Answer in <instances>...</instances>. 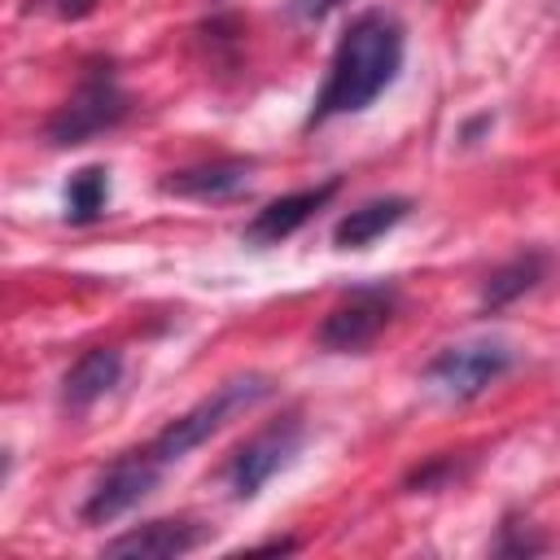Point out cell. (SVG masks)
I'll list each match as a JSON object with an SVG mask.
<instances>
[{"mask_svg": "<svg viewBox=\"0 0 560 560\" xmlns=\"http://www.w3.org/2000/svg\"><path fill=\"white\" fill-rule=\"evenodd\" d=\"M302 420L298 416H280V420H271L267 429H258L254 438H245L232 455H228V464H223V481H228V494L236 499V503H249L280 468H289L293 464V455L302 451Z\"/></svg>", "mask_w": 560, "mask_h": 560, "instance_id": "277c9868", "label": "cell"}, {"mask_svg": "<svg viewBox=\"0 0 560 560\" xmlns=\"http://www.w3.org/2000/svg\"><path fill=\"white\" fill-rule=\"evenodd\" d=\"M337 188H341V179H324V184H315V188L284 192V197L267 201V206L245 223L241 236H245L249 245H276V241H284V236H293L306 219H315V210H324V206L337 197Z\"/></svg>", "mask_w": 560, "mask_h": 560, "instance_id": "ba28073f", "label": "cell"}, {"mask_svg": "<svg viewBox=\"0 0 560 560\" xmlns=\"http://www.w3.org/2000/svg\"><path fill=\"white\" fill-rule=\"evenodd\" d=\"M109 201V171L105 166H83L66 184V223H96Z\"/></svg>", "mask_w": 560, "mask_h": 560, "instance_id": "5bb4252c", "label": "cell"}, {"mask_svg": "<svg viewBox=\"0 0 560 560\" xmlns=\"http://www.w3.org/2000/svg\"><path fill=\"white\" fill-rule=\"evenodd\" d=\"M118 376H122V350H114V346H92V350H83V354L70 363V372L61 376V402H66L70 411H83V407H92L96 398H105V394L118 385Z\"/></svg>", "mask_w": 560, "mask_h": 560, "instance_id": "8fae6325", "label": "cell"}, {"mask_svg": "<svg viewBox=\"0 0 560 560\" xmlns=\"http://www.w3.org/2000/svg\"><path fill=\"white\" fill-rule=\"evenodd\" d=\"M162 459L144 446V451H127L118 455L92 486V494L83 499V521L88 525H109L122 512H131L144 494H153V486L162 481Z\"/></svg>", "mask_w": 560, "mask_h": 560, "instance_id": "52a82bcc", "label": "cell"}, {"mask_svg": "<svg viewBox=\"0 0 560 560\" xmlns=\"http://www.w3.org/2000/svg\"><path fill=\"white\" fill-rule=\"evenodd\" d=\"M516 363L512 346L503 341H464V346H446L424 363V385H433L442 398L468 402L477 394H486L499 376H508Z\"/></svg>", "mask_w": 560, "mask_h": 560, "instance_id": "5b68a950", "label": "cell"}, {"mask_svg": "<svg viewBox=\"0 0 560 560\" xmlns=\"http://www.w3.org/2000/svg\"><path fill=\"white\" fill-rule=\"evenodd\" d=\"M210 538L206 525L197 521H149L136 525L118 538L105 542V556H136V560H171V556H188Z\"/></svg>", "mask_w": 560, "mask_h": 560, "instance_id": "9c48e42d", "label": "cell"}, {"mask_svg": "<svg viewBox=\"0 0 560 560\" xmlns=\"http://www.w3.org/2000/svg\"><path fill=\"white\" fill-rule=\"evenodd\" d=\"M52 18H61V22H79V18H88L92 9H96V0H39Z\"/></svg>", "mask_w": 560, "mask_h": 560, "instance_id": "e0dca14e", "label": "cell"}, {"mask_svg": "<svg viewBox=\"0 0 560 560\" xmlns=\"http://www.w3.org/2000/svg\"><path fill=\"white\" fill-rule=\"evenodd\" d=\"M346 0H289V9L302 18V22H324L332 9H341Z\"/></svg>", "mask_w": 560, "mask_h": 560, "instance_id": "ac0fdd59", "label": "cell"}, {"mask_svg": "<svg viewBox=\"0 0 560 560\" xmlns=\"http://www.w3.org/2000/svg\"><path fill=\"white\" fill-rule=\"evenodd\" d=\"M271 376H262V372H245V376H232V381H223L214 394H206L197 407H188L184 416H175L153 442H149V451L162 459V464H175V459H184L188 451H197L201 442H210L223 424H232L236 416H245V411H254L262 398H271Z\"/></svg>", "mask_w": 560, "mask_h": 560, "instance_id": "7a4b0ae2", "label": "cell"}, {"mask_svg": "<svg viewBox=\"0 0 560 560\" xmlns=\"http://www.w3.org/2000/svg\"><path fill=\"white\" fill-rule=\"evenodd\" d=\"M547 267H551V258H547L542 249H521V254H512L508 262H499V267L486 276V284H481V306H486V311H499V306L525 298L529 289H538V280L547 276Z\"/></svg>", "mask_w": 560, "mask_h": 560, "instance_id": "4fadbf2b", "label": "cell"}, {"mask_svg": "<svg viewBox=\"0 0 560 560\" xmlns=\"http://www.w3.org/2000/svg\"><path fill=\"white\" fill-rule=\"evenodd\" d=\"M538 551H547V542L542 538H529V534H516L512 521L503 525V534L494 542V556H538Z\"/></svg>", "mask_w": 560, "mask_h": 560, "instance_id": "2e32d148", "label": "cell"}, {"mask_svg": "<svg viewBox=\"0 0 560 560\" xmlns=\"http://www.w3.org/2000/svg\"><path fill=\"white\" fill-rule=\"evenodd\" d=\"M258 551H298V542L293 538H267V542H258Z\"/></svg>", "mask_w": 560, "mask_h": 560, "instance_id": "d6986e66", "label": "cell"}, {"mask_svg": "<svg viewBox=\"0 0 560 560\" xmlns=\"http://www.w3.org/2000/svg\"><path fill=\"white\" fill-rule=\"evenodd\" d=\"M249 171H254V162L223 158V162H201V166L171 171L158 188L171 192V197H192V201H228V197L249 188Z\"/></svg>", "mask_w": 560, "mask_h": 560, "instance_id": "30bf717a", "label": "cell"}, {"mask_svg": "<svg viewBox=\"0 0 560 560\" xmlns=\"http://www.w3.org/2000/svg\"><path fill=\"white\" fill-rule=\"evenodd\" d=\"M451 477H459V464L446 459V455H438V459H429L424 468H416V472L407 477V490H438V486H446Z\"/></svg>", "mask_w": 560, "mask_h": 560, "instance_id": "9a60e30c", "label": "cell"}, {"mask_svg": "<svg viewBox=\"0 0 560 560\" xmlns=\"http://www.w3.org/2000/svg\"><path fill=\"white\" fill-rule=\"evenodd\" d=\"M389 319H394V289L389 284H363L319 319L315 341L324 350H337V354H359L385 332Z\"/></svg>", "mask_w": 560, "mask_h": 560, "instance_id": "8992f818", "label": "cell"}, {"mask_svg": "<svg viewBox=\"0 0 560 560\" xmlns=\"http://www.w3.org/2000/svg\"><path fill=\"white\" fill-rule=\"evenodd\" d=\"M127 109H131V101H127V92L118 88L114 70H109V66H92V70L79 79V88L70 92V101H61L57 114L44 122V136H48V144H57V149L88 144L92 136L114 131V127L127 118Z\"/></svg>", "mask_w": 560, "mask_h": 560, "instance_id": "3957f363", "label": "cell"}, {"mask_svg": "<svg viewBox=\"0 0 560 560\" xmlns=\"http://www.w3.org/2000/svg\"><path fill=\"white\" fill-rule=\"evenodd\" d=\"M407 210H411L407 197H376V201H363V206H354L350 214L337 219L332 241H337V249H363V245H372L376 236H385L389 228H398V223L407 219Z\"/></svg>", "mask_w": 560, "mask_h": 560, "instance_id": "7c38bea8", "label": "cell"}, {"mask_svg": "<svg viewBox=\"0 0 560 560\" xmlns=\"http://www.w3.org/2000/svg\"><path fill=\"white\" fill-rule=\"evenodd\" d=\"M402 52H407V31L394 13H385V9L359 13L346 26V35L328 61V79H324L306 122H328L337 114L368 109L398 79Z\"/></svg>", "mask_w": 560, "mask_h": 560, "instance_id": "6da1fadb", "label": "cell"}]
</instances>
